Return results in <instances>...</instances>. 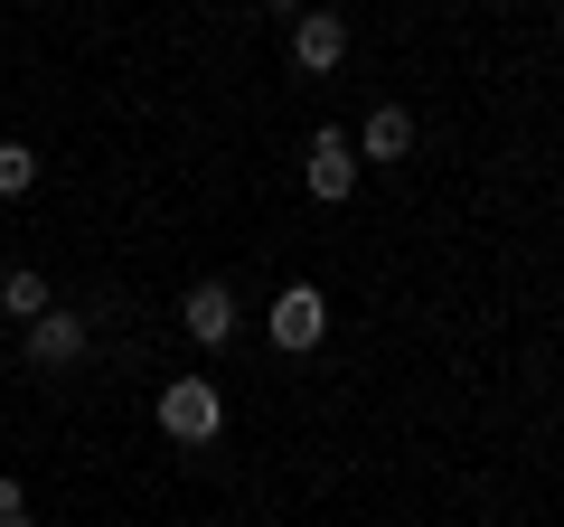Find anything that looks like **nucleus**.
I'll return each instance as SVG.
<instances>
[{"mask_svg":"<svg viewBox=\"0 0 564 527\" xmlns=\"http://www.w3.org/2000/svg\"><path fill=\"white\" fill-rule=\"evenodd\" d=\"M85 348H95V321H85V311H47V321H29L20 330V358H29V377H66V367L85 358Z\"/></svg>","mask_w":564,"mask_h":527,"instance_id":"1","label":"nucleus"},{"mask_svg":"<svg viewBox=\"0 0 564 527\" xmlns=\"http://www.w3.org/2000/svg\"><path fill=\"white\" fill-rule=\"evenodd\" d=\"M263 330H273L282 358H311V348L329 340V302H321V283H282L273 311H263Z\"/></svg>","mask_w":564,"mask_h":527,"instance_id":"2","label":"nucleus"},{"mask_svg":"<svg viewBox=\"0 0 564 527\" xmlns=\"http://www.w3.org/2000/svg\"><path fill=\"white\" fill-rule=\"evenodd\" d=\"M161 433H170V443H217V433H226V396L207 377H170L161 386Z\"/></svg>","mask_w":564,"mask_h":527,"instance_id":"3","label":"nucleus"},{"mask_svg":"<svg viewBox=\"0 0 564 527\" xmlns=\"http://www.w3.org/2000/svg\"><path fill=\"white\" fill-rule=\"evenodd\" d=\"M302 189H311L321 207H348V189H358V142L321 122V132L302 142Z\"/></svg>","mask_w":564,"mask_h":527,"instance_id":"4","label":"nucleus"},{"mask_svg":"<svg viewBox=\"0 0 564 527\" xmlns=\"http://www.w3.org/2000/svg\"><path fill=\"white\" fill-rule=\"evenodd\" d=\"M339 57H348V20L339 10H302L292 20V66L302 76H339Z\"/></svg>","mask_w":564,"mask_h":527,"instance_id":"5","label":"nucleus"},{"mask_svg":"<svg viewBox=\"0 0 564 527\" xmlns=\"http://www.w3.org/2000/svg\"><path fill=\"white\" fill-rule=\"evenodd\" d=\"M180 330H188L198 348H226V340H236V292H226L217 273L188 283V292H180Z\"/></svg>","mask_w":564,"mask_h":527,"instance_id":"6","label":"nucleus"},{"mask_svg":"<svg viewBox=\"0 0 564 527\" xmlns=\"http://www.w3.org/2000/svg\"><path fill=\"white\" fill-rule=\"evenodd\" d=\"M348 142H358V170L377 161V170H395L404 151H414V114H404V104H377V114L358 122V132H348Z\"/></svg>","mask_w":564,"mask_h":527,"instance_id":"7","label":"nucleus"},{"mask_svg":"<svg viewBox=\"0 0 564 527\" xmlns=\"http://www.w3.org/2000/svg\"><path fill=\"white\" fill-rule=\"evenodd\" d=\"M47 311H57V292H47V273H39V264H20V273H0V321H10V330L47 321Z\"/></svg>","mask_w":564,"mask_h":527,"instance_id":"8","label":"nucleus"},{"mask_svg":"<svg viewBox=\"0 0 564 527\" xmlns=\"http://www.w3.org/2000/svg\"><path fill=\"white\" fill-rule=\"evenodd\" d=\"M29 189H39V151L10 132V142H0V198H29Z\"/></svg>","mask_w":564,"mask_h":527,"instance_id":"9","label":"nucleus"},{"mask_svg":"<svg viewBox=\"0 0 564 527\" xmlns=\"http://www.w3.org/2000/svg\"><path fill=\"white\" fill-rule=\"evenodd\" d=\"M0 518H29V490L10 481V471H0Z\"/></svg>","mask_w":564,"mask_h":527,"instance_id":"10","label":"nucleus"},{"mask_svg":"<svg viewBox=\"0 0 564 527\" xmlns=\"http://www.w3.org/2000/svg\"><path fill=\"white\" fill-rule=\"evenodd\" d=\"M0 527H39V518H0Z\"/></svg>","mask_w":564,"mask_h":527,"instance_id":"11","label":"nucleus"}]
</instances>
